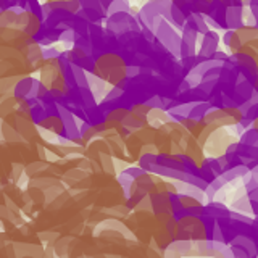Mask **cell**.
Here are the masks:
<instances>
[{
	"mask_svg": "<svg viewBox=\"0 0 258 258\" xmlns=\"http://www.w3.org/2000/svg\"><path fill=\"white\" fill-rule=\"evenodd\" d=\"M2 232H5V224H4L2 220H0V234H2Z\"/></svg>",
	"mask_w": 258,
	"mask_h": 258,
	"instance_id": "obj_29",
	"label": "cell"
},
{
	"mask_svg": "<svg viewBox=\"0 0 258 258\" xmlns=\"http://www.w3.org/2000/svg\"><path fill=\"white\" fill-rule=\"evenodd\" d=\"M107 258H123V256H119V255H107Z\"/></svg>",
	"mask_w": 258,
	"mask_h": 258,
	"instance_id": "obj_30",
	"label": "cell"
},
{
	"mask_svg": "<svg viewBox=\"0 0 258 258\" xmlns=\"http://www.w3.org/2000/svg\"><path fill=\"white\" fill-rule=\"evenodd\" d=\"M105 29L111 32L113 36H123L126 32L141 31V23L131 12H119L107 16L105 20Z\"/></svg>",
	"mask_w": 258,
	"mask_h": 258,
	"instance_id": "obj_4",
	"label": "cell"
},
{
	"mask_svg": "<svg viewBox=\"0 0 258 258\" xmlns=\"http://www.w3.org/2000/svg\"><path fill=\"white\" fill-rule=\"evenodd\" d=\"M240 144L250 145V147H256L258 149V129L256 127H248L247 131L239 137Z\"/></svg>",
	"mask_w": 258,
	"mask_h": 258,
	"instance_id": "obj_13",
	"label": "cell"
},
{
	"mask_svg": "<svg viewBox=\"0 0 258 258\" xmlns=\"http://www.w3.org/2000/svg\"><path fill=\"white\" fill-rule=\"evenodd\" d=\"M99 160H100V168L105 173L115 174V157H111L110 153H100Z\"/></svg>",
	"mask_w": 258,
	"mask_h": 258,
	"instance_id": "obj_16",
	"label": "cell"
},
{
	"mask_svg": "<svg viewBox=\"0 0 258 258\" xmlns=\"http://www.w3.org/2000/svg\"><path fill=\"white\" fill-rule=\"evenodd\" d=\"M212 108H213L212 103H210L208 100L207 102H197V103H194L187 119H192L194 123H200V121H204V118L207 116V113L212 110Z\"/></svg>",
	"mask_w": 258,
	"mask_h": 258,
	"instance_id": "obj_10",
	"label": "cell"
},
{
	"mask_svg": "<svg viewBox=\"0 0 258 258\" xmlns=\"http://www.w3.org/2000/svg\"><path fill=\"white\" fill-rule=\"evenodd\" d=\"M245 5L250 8L253 18H255V28H258V0H247Z\"/></svg>",
	"mask_w": 258,
	"mask_h": 258,
	"instance_id": "obj_24",
	"label": "cell"
},
{
	"mask_svg": "<svg viewBox=\"0 0 258 258\" xmlns=\"http://www.w3.org/2000/svg\"><path fill=\"white\" fill-rule=\"evenodd\" d=\"M171 7L173 0H145L139 13H137V20L141 23V28L155 34L160 21H169Z\"/></svg>",
	"mask_w": 258,
	"mask_h": 258,
	"instance_id": "obj_1",
	"label": "cell"
},
{
	"mask_svg": "<svg viewBox=\"0 0 258 258\" xmlns=\"http://www.w3.org/2000/svg\"><path fill=\"white\" fill-rule=\"evenodd\" d=\"M229 58L237 67L242 78L255 86L258 79V63L253 56L244 52H237V53H229Z\"/></svg>",
	"mask_w": 258,
	"mask_h": 258,
	"instance_id": "obj_5",
	"label": "cell"
},
{
	"mask_svg": "<svg viewBox=\"0 0 258 258\" xmlns=\"http://www.w3.org/2000/svg\"><path fill=\"white\" fill-rule=\"evenodd\" d=\"M163 258H184L182 255H179L177 252H174V250L171 248H166V252H165V256Z\"/></svg>",
	"mask_w": 258,
	"mask_h": 258,
	"instance_id": "obj_28",
	"label": "cell"
},
{
	"mask_svg": "<svg viewBox=\"0 0 258 258\" xmlns=\"http://www.w3.org/2000/svg\"><path fill=\"white\" fill-rule=\"evenodd\" d=\"M253 127H256V129H258V118H256V119L253 121Z\"/></svg>",
	"mask_w": 258,
	"mask_h": 258,
	"instance_id": "obj_31",
	"label": "cell"
},
{
	"mask_svg": "<svg viewBox=\"0 0 258 258\" xmlns=\"http://www.w3.org/2000/svg\"><path fill=\"white\" fill-rule=\"evenodd\" d=\"M2 245H4V244H2V242H0V247H2Z\"/></svg>",
	"mask_w": 258,
	"mask_h": 258,
	"instance_id": "obj_34",
	"label": "cell"
},
{
	"mask_svg": "<svg viewBox=\"0 0 258 258\" xmlns=\"http://www.w3.org/2000/svg\"><path fill=\"white\" fill-rule=\"evenodd\" d=\"M24 258H31V256H24Z\"/></svg>",
	"mask_w": 258,
	"mask_h": 258,
	"instance_id": "obj_35",
	"label": "cell"
},
{
	"mask_svg": "<svg viewBox=\"0 0 258 258\" xmlns=\"http://www.w3.org/2000/svg\"><path fill=\"white\" fill-rule=\"evenodd\" d=\"M45 169H48V165L42 160V161H34V163H29L28 166H24V173L31 177H34L37 173L45 171Z\"/></svg>",
	"mask_w": 258,
	"mask_h": 258,
	"instance_id": "obj_18",
	"label": "cell"
},
{
	"mask_svg": "<svg viewBox=\"0 0 258 258\" xmlns=\"http://www.w3.org/2000/svg\"><path fill=\"white\" fill-rule=\"evenodd\" d=\"M73 237H63L60 240H56L55 242V252L56 255H58L60 258H67L68 256V252H70V245L73 244Z\"/></svg>",
	"mask_w": 258,
	"mask_h": 258,
	"instance_id": "obj_14",
	"label": "cell"
},
{
	"mask_svg": "<svg viewBox=\"0 0 258 258\" xmlns=\"http://www.w3.org/2000/svg\"><path fill=\"white\" fill-rule=\"evenodd\" d=\"M181 36L182 32L173 26L168 20L160 21L158 28L155 31V42L161 45L166 52L179 58V45H181Z\"/></svg>",
	"mask_w": 258,
	"mask_h": 258,
	"instance_id": "obj_3",
	"label": "cell"
},
{
	"mask_svg": "<svg viewBox=\"0 0 258 258\" xmlns=\"http://www.w3.org/2000/svg\"><path fill=\"white\" fill-rule=\"evenodd\" d=\"M28 192H29L31 199L34 200V204H45V192L44 190L36 189V187H31Z\"/></svg>",
	"mask_w": 258,
	"mask_h": 258,
	"instance_id": "obj_21",
	"label": "cell"
},
{
	"mask_svg": "<svg viewBox=\"0 0 258 258\" xmlns=\"http://www.w3.org/2000/svg\"><path fill=\"white\" fill-rule=\"evenodd\" d=\"M119 12H133L131 2H129V0H113L108 7V16L119 13Z\"/></svg>",
	"mask_w": 258,
	"mask_h": 258,
	"instance_id": "obj_15",
	"label": "cell"
},
{
	"mask_svg": "<svg viewBox=\"0 0 258 258\" xmlns=\"http://www.w3.org/2000/svg\"><path fill=\"white\" fill-rule=\"evenodd\" d=\"M141 153H155V155H158V147L155 144H144L142 149H141Z\"/></svg>",
	"mask_w": 258,
	"mask_h": 258,
	"instance_id": "obj_26",
	"label": "cell"
},
{
	"mask_svg": "<svg viewBox=\"0 0 258 258\" xmlns=\"http://www.w3.org/2000/svg\"><path fill=\"white\" fill-rule=\"evenodd\" d=\"M255 92L258 94V79H256V83H255Z\"/></svg>",
	"mask_w": 258,
	"mask_h": 258,
	"instance_id": "obj_32",
	"label": "cell"
},
{
	"mask_svg": "<svg viewBox=\"0 0 258 258\" xmlns=\"http://www.w3.org/2000/svg\"><path fill=\"white\" fill-rule=\"evenodd\" d=\"M2 136L10 142H24V137L18 131H15L12 126H8L7 123L2 124Z\"/></svg>",
	"mask_w": 258,
	"mask_h": 258,
	"instance_id": "obj_17",
	"label": "cell"
},
{
	"mask_svg": "<svg viewBox=\"0 0 258 258\" xmlns=\"http://www.w3.org/2000/svg\"><path fill=\"white\" fill-rule=\"evenodd\" d=\"M78 258H87V256H78Z\"/></svg>",
	"mask_w": 258,
	"mask_h": 258,
	"instance_id": "obj_33",
	"label": "cell"
},
{
	"mask_svg": "<svg viewBox=\"0 0 258 258\" xmlns=\"http://www.w3.org/2000/svg\"><path fill=\"white\" fill-rule=\"evenodd\" d=\"M56 256H58V255H56V252H55V247L47 245L44 248V258H56Z\"/></svg>",
	"mask_w": 258,
	"mask_h": 258,
	"instance_id": "obj_27",
	"label": "cell"
},
{
	"mask_svg": "<svg viewBox=\"0 0 258 258\" xmlns=\"http://www.w3.org/2000/svg\"><path fill=\"white\" fill-rule=\"evenodd\" d=\"M234 142H237V136H232L228 127H215L205 144L202 145V149L208 157H221Z\"/></svg>",
	"mask_w": 258,
	"mask_h": 258,
	"instance_id": "obj_2",
	"label": "cell"
},
{
	"mask_svg": "<svg viewBox=\"0 0 258 258\" xmlns=\"http://www.w3.org/2000/svg\"><path fill=\"white\" fill-rule=\"evenodd\" d=\"M157 157L155 153H141L139 157V166L142 169H145L147 173H152L153 169H155V166L158 165L157 163Z\"/></svg>",
	"mask_w": 258,
	"mask_h": 258,
	"instance_id": "obj_12",
	"label": "cell"
},
{
	"mask_svg": "<svg viewBox=\"0 0 258 258\" xmlns=\"http://www.w3.org/2000/svg\"><path fill=\"white\" fill-rule=\"evenodd\" d=\"M181 36V45H179V58H187V56H194L199 52V36L197 32L182 29Z\"/></svg>",
	"mask_w": 258,
	"mask_h": 258,
	"instance_id": "obj_7",
	"label": "cell"
},
{
	"mask_svg": "<svg viewBox=\"0 0 258 258\" xmlns=\"http://www.w3.org/2000/svg\"><path fill=\"white\" fill-rule=\"evenodd\" d=\"M5 202H7V204H5V205H7V208L10 210L12 213L18 215V216H23V212H21V210L13 204V200H12L10 197H5Z\"/></svg>",
	"mask_w": 258,
	"mask_h": 258,
	"instance_id": "obj_25",
	"label": "cell"
},
{
	"mask_svg": "<svg viewBox=\"0 0 258 258\" xmlns=\"http://www.w3.org/2000/svg\"><path fill=\"white\" fill-rule=\"evenodd\" d=\"M0 220H8L12 223H20L18 220H16V215L12 213L10 210L7 208V205H0Z\"/></svg>",
	"mask_w": 258,
	"mask_h": 258,
	"instance_id": "obj_22",
	"label": "cell"
},
{
	"mask_svg": "<svg viewBox=\"0 0 258 258\" xmlns=\"http://www.w3.org/2000/svg\"><path fill=\"white\" fill-rule=\"evenodd\" d=\"M182 29H189V31L197 32L199 36H204L205 32L210 31V26H208L204 13H190L187 16V20H185V24Z\"/></svg>",
	"mask_w": 258,
	"mask_h": 258,
	"instance_id": "obj_8",
	"label": "cell"
},
{
	"mask_svg": "<svg viewBox=\"0 0 258 258\" xmlns=\"http://www.w3.org/2000/svg\"><path fill=\"white\" fill-rule=\"evenodd\" d=\"M16 187H20L21 190H26L28 187H31V176H28L26 173H24L18 181L15 182Z\"/></svg>",
	"mask_w": 258,
	"mask_h": 258,
	"instance_id": "obj_23",
	"label": "cell"
},
{
	"mask_svg": "<svg viewBox=\"0 0 258 258\" xmlns=\"http://www.w3.org/2000/svg\"><path fill=\"white\" fill-rule=\"evenodd\" d=\"M237 34H239L242 42L250 44V42H253V40H258V28H255V26H242L240 29H237Z\"/></svg>",
	"mask_w": 258,
	"mask_h": 258,
	"instance_id": "obj_11",
	"label": "cell"
},
{
	"mask_svg": "<svg viewBox=\"0 0 258 258\" xmlns=\"http://www.w3.org/2000/svg\"><path fill=\"white\" fill-rule=\"evenodd\" d=\"M37 237H39L40 242H44V244L52 245L53 242H56V240L60 239V234L55 232V231H42V232L37 234Z\"/></svg>",
	"mask_w": 258,
	"mask_h": 258,
	"instance_id": "obj_19",
	"label": "cell"
},
{
	"mask_svg": "<svg viewBox=\"0 0 258 258\" xmlns=\"http://www.w3.org/2000/svg\"><path fill=\"white\" fill-rule=\"evenodd\" d=\"M23 174H24V166L21 163H13L12 165V171H10V181L15 184Z\"/></svg>",
	"mask_w": 258,
	"mask_h": 258,
	"instance_id": "obj_20",
	"label": "cell"
},
{
	"mask_svg": "<svg viewBox=\"0 0 258 258\" xmlns=\"http://www.w3.org/2000/svg\"><path fill=\"white\" fill-rule=\"evenodd\" d=\"M220 44H221V36L220 32L215 29H210L202 36L200 42H199V55L205 56V58H212V56L220 50Z\"/></svg>",
	"mask_w": 258,
	"mask_h": 258,
	"instance_id": "obj_6",
	"label": "cell"
},
{
	"mask_svg": "<svg viewBox=\"0 0 258 258\" xmlns=\"http://www.w3.org/2000/svg\"><path fill=\"white\" fill-rule=\"evenodd\" d=\"M221 42L229 50V53H237V52H240V48L244 47V42L240 40L237 31H232V29H228L223 32Z\"/></svg>",
	"mask_w": 258,
	"mask_h": 258,
	"instance_id": "obj_9",
	"label": "cell"
}]
</instances>
